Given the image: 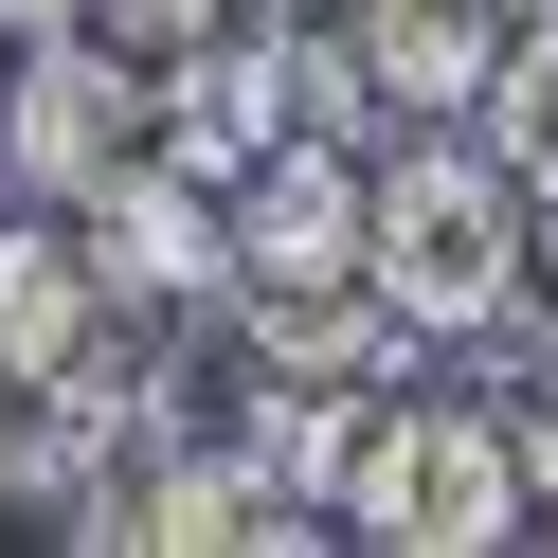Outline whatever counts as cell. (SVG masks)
<instances>
[{
  "label": "cell",
  "mask_w": 558,
  "mask_h": 558,
  "mask_svg": "<svg viewBox=\"0 0 558 558\" xmlns=\"http://www.w3.org/2000/svg\"><path fill=\"white\" fill-rule=\"evenodd\" d=\"M0 73H19V37H0Z\"/></svg>",
  "instance_id": "14"
},
{
  "label": "cell",
  "mask_w": 558,
  "mask_h": 558,
  "mask_svg": "<svg viewBox=\"0 0 558 558\" xmlns=\"http://www.w3.org/2000/svg\"><path fill=\"white\" fill-rule=\"evenodd\" d=\"M522 522H541V469H522L505 397H378L361 414L342 541H378V558H505Z\"/></svg>",
  "instance_id": "2"
},
{
  "label": "cell",
  "mask_w": 558,
  "mask_h": 558,
  "mask_svg": "<svg viewBox=\"0 0 558 558\" xmlns=\"http://www.w3.org/2000/svg\"><path fill=\"white\" fill-rule=\"evenodd\" d=\"M522 253H541V289H558V162L522 181Z\"/></svg>",
  "instance_id": "11"
},
{
  "label": "cell",
  "mask_w": 558,
  "mask_h": 558,
  "mask_svg": "<svg viewBox=\"0 0 558 558\" xmlns=\"http://www.w3.org/2000/svg\"><path fill=\"white\" fill-rule=\"evenodd\" d=\"M342 19H361V73L397 126H469L486 54H505V0H342Z\"/></svg>",
  "instance_id": "8"
},
{
  "label": "cell",
  "mask_w": 558,
  "mask_h": 558,
  "mask_svg": "<svg viewBox=\"0 0 558 558\" xmlns=\"http://www.w3.org/2000/svg\"><path fill=\"white\" fill-rule=\"evenodd\" d=\"M109 325V270H90L73 198H37V217H0V397H37L73 342Z\"/></svg>",
  "instance_id": "7"
},
{
  "label": "cell",
  "mask_w": 558,
  "mask_h": 558,
  "mask_svg": "<svg viewBox=\"0 0 558 558\" xmlns=\"http://www.w3.org/2000/svg\"><path fill=\"white\" fill-rule=\"evenodd\" d=\"M505 19H558V0H505Z\"/></svg>",
  "instance_id": "13"
},
{
  "label": "cell",
  "mask_w": 558,
  "mask_h": 558,
  "mask_svg": "<svg viewBox=\"0 0 558 558\" xmlns=\"http://www.w3.org/2000/svg\"><path fill=\"white\" fill-rule=\"evenodd\" d=\"M289 145V73H270V19H217V37L162 54V162H198V181H253V162Z\"/></svg>",
  "instance_id": "6"
},
{
  "label": "cell",
  "mask_w": 558,
  "mask_h": 558,
  "mask_svg": "<svg viewBox=\"0 0 558 558\" xmlns=\"http://www.w3.org/2000/svg\"><path fill=\"white\" fill-rule=\"evenodd\" d=\"M73 234H90V270H109V306H234V198L198 181V162H162V145H126L109 181L73 198Z\"/></svg>",
  "instance_id": "4"
},
{
  "label": "cell",
  "mask_w": 558,
  "mask_h": 558,
  "mask_svg": "<svg viewBox=\"0 0 558 558\" xmlns=\"http://www.w3.org/2000/svg\"><path fill=\"white\" fill-rule=\"evenodd\" d=\"M90 19H109V37H145V54H181V37H217L234 0H90Z\"/></svg>",
  "instance_id": "10"
},
{
  "label": "cell",
  "mask_w": 558,
  "mask_h": 558,
  "mask_svg": "<svg viewBox=\"0 0 558 558\" xmlns=\"http://www.w3.org/2000/svg\"><path fill=\"white\" fill-rule=\"evenodd\" d=\"M126 145H162V54L109 37V19L19 37V73H0V181L19 198H90Z\"/></svg>",
  "instance_id": "3"
},
{
  "label": "cell",
  "mask_w": 558,
  "mask_h": 558,
  "mask_svg": "<svg viewBox=\"0 0 558 558\" xmlns=\"http://www.w3.org/2000/svg\"><path fill=\"white\" fill-rule=\"evenodd\" d=\"M378 234V145H325V126H289V145L234 181V306L270 289H342Z\"/></svg>",
  "instance_id": "5"
},
{
  "label": "cell",
  "mask_w": 558,
  "mask_h": 558,
  "mask_svg": "<svg viewBox=\"0 0 558 558\" xmlns=\"http://www.w3.org/2000/svg\"><path fill=\"white\" fill-rule=\"evenodd\" d=\"M361 270L397 289V325L414 342H469V325H505L522 306V162H486L469 126H378V234H361Z\"/></svg>",
  "instance_id": "1"
},
{
  "label": "cell",
  "mask_w": 558,
  "mask_h": 558,
  "mask_svg": "<svg viewBox=\"0 0 558 558\" xmlns=\"http://www.w3.org/2000/svg\"><path fill=\"white\" fill-rule=\"evenodd\" d=\"M469 145L522 162V181L558 162V19H505V54H486V90H469Z\"/></svg>",
  "instance_id": "9"
},
{
  "label": "cell",
  "mask_w": 558,
  "mask_h": 558,
  "mask_svg": "<svg viewBox=\"0 0 558 558\" xmlns=\"http://www.w3.org/2000/svg\"><path fill=\"white\" fill-rule=\"evenodd\" d=\"M73 19H90V0H0V37H73Z\"/></svg>",
  "instance_id": "12"
}]
</instances>
